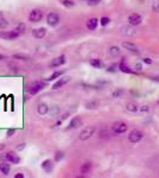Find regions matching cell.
I'll return each instance as SVG.
<instances>
[{
    "label": "cell",
    "instance_id": "cell-12",
    "mask_svg": "<svg viewBox=\"0 0 159 178\" xmlns=\"http://www.w3.org/2000/svg\"><path fill=\"white\" fill-rule=\"evenodd\" d=\"M81 125H82V120H81V118H78V117H75V118L71 119V121L69 122V125H68V129L78 128Z\"/></svg>",
    "mask_w": 159,
    "mask_h": 178
},
{
    "label": "cell",
    "instance_id": "cell-17",
    "mask_svg": "<svg viewBox=\"0 0 159 178\" xmlns=\"http://www.w3.org/2000/svg\"><path fill=\"white\" fill-rule=\"evenodd\" d=\"M10 170H11V165H10V163L7 162H2V163H0V172L2 174V175H5V176H7L8 174H10Z\"/></svg>",
    "mask_w": 159,
    "mask_h": 178
},
{
    "label": "cell",
    "instance_id": "cell-4",
    "mask_svg": "<svg viewBox=\"0 0 159 178\" xmlns=\"http://www.w3.org/2000/svg\"><path fill=\"white\" fill-rule=\"evenodd\" d=\"M43 19V12L40 10H32L29 14V20L31 23H38Z\"/></svg>",
    "mask_w": 159,
    "mask_h": 178
},
{
    "label": "cell",
    "instance_id": "cell-30",
    "mask_svg": "<svg viewBox=\"0 0 159 178\" xmlns=\"http://www.w3.org/2000/svg\"><path fill=\"white\" fill-rule=\"evenodd\" d=\"M62 74H63V71H55V73H54V74H52V75H51V76H50V77H49L48 80H49V81L56 80V79H57V77H60V76H61Z\"/></svg>",
    "mask_w": 159,
    "mask_h": 178
},
{
    "label": "cell",
    "instance_id": "cell-43",
    "mask_svg": "<svg viewBox=\"0 0 159 178\" xmlns=\"http://www.w3.org/2000/svg\"><path fill=\"white\" fill-rule=\"evenodd\" d=\"M144 62H145V63H147V64H151V63H152V61H151L150 58H145L144 59Z\"/></svg>",
    "mask_w": 159,
    "mask_h": 178
},
{
    "label": "cell",
    "instance_id": "cell-22",
    "mask_svg": "<svg viewBox=\"0 0 159 178\" xmlns=\"http://www.w3.org/2000/svg\"><path fill=\"white\" fill-rule=\"evenodd\" d=\"M12 57L14 59H19V61H29L30 59V56H28L25 54H14Z\"/></svg>",
    "mask_w": 159,
    "mask_h": 178
},
{
    "label": "cell",
    "instance_id": "cell-1",
    "mask_svg": "<svg viewBox=\"0 0 159 178\" xmlns=\"http://www.w3.org/2000/svg\"><path fill=\"white\" fill-rule=\"evenodd\" d=\"M18 37H20V34L18 33V31L16 29L12 31H0V39L13 40V39H17Z\"/></svg>",
    "mask_w": 159,
    "mask_h": 178
},
{
    "label": "cell",
    "instance_id": "cell-16",
    "mask_svg": "<svg viewBox=\"0 0 159 178\" xmlns=\"http://www.w3.org/2000/svg\"><path fill=\"white\" fill-rule=\"evenodd\" d=\"M49 111H50V108H49V106H48L46 103H39V105L37 106V112H38V114H40V115L48 114Z\"/></svg>",
    "mask_w": 159,
    "mask_h": 178
},
{
    "label": "cell",
    "instance_id": "cell-35",
    "mask_svg": "<svg viewBox=\"0 0 159 178\" xmlns=\"http://www.w3.org/2000/svg\"><path fill=\"white\" fill-rule=\"evenodd\" d=\"M14 133H16V129L14 128H10V129H7L6 135H7V138H11V137H13Z\"/></svg>",
    "mask_w": 159,
    "mask_h": 178
},
{
    "label": "cell",
    "instance_id": "cell-39",
    "mask_svg": "<svg viewBox=\"0 0 159 178\" xmlns=\"http://www.w3.org/2000/svg\"><path fill=\"white\" fill-rule=\"evenodd\" d=\"M24 147H25V144H20V145L17 146V151H22Z\"/></svg>",
    "mask_w": 159,
    "mask_h": 178
},
{
    "label": "cell",
    "instance_id": "cell-3",
    "mask_svg": "<svg viewBox=\"0 0 159 178\" xmlns=\"http://www.w3.org/2000/svg\"><path fill=\"white\" fill-rule=\"evenodd\" d=\"M46 23H48V25H50L52 28L57 26L58 23H60V16L56 12H50L48 14V17H46Z\"/></svg>",
    "mask_w": 159,
    "mask_h": 178
},
{
    "label": "cell",
    "instance_id": "cell-34",
    "mask_svg": "<svg viewBox=\"0 0 159 178\" xmlns=\"http://www.w3.org/2000/svg\"><path fill=\"white\" fill-rule=\"evenodd\" d=\"M100 22H101V25H102V26H106L107 24H109V22H110V20H109V18L103 17V18H101V20H100Z\"/></svg>",
    "mask_w": 159,
    "mask_h": 178
},
{
    "label": "cell",
    "instance_id": "cell-33",
    "mask_svg": "<svg viewBox=\"0 0 159 178\" xmlns=\"http://www.w3.org/2000/svg\"><path fill=\"white\" fill-rule=\"evenodd\" d=\"M152 8H153V11H155V12H158L159 13V0H155V1H153Z\"/></svg>",
    "mask_w": 159,
    "mask_h": 178
},
{
    "label": "cell",
    "instance_id": "cell-32",
    "mask_svg": "<svg viewBox=\"0 0 159 178\" xmlns=\"http://www.w3.org/2000/svg\"><path fill=\"white\" fill-rule=\"evenodd\" d=\"M86 107L88 109H94L97 107V102H88V103H86Z\"/></svg>",
    "mask_w": 159,
    "mask_h": 178
},
{
    "label": "cell",
    "instance_id": "cell-31",
    "mask_svg": "<svg viewBox=\"0 0 159 178\" xmlns=\"http://www.w3.org/2000/svg\"><path fill=\"white\" fill-rule=\"evenodd\" d=\"M63 158H64L63 152H56V154H55V160L56 162H61Z\"/></svg>",
    "mask_w": 159,
    "mask_h": 178
},
{
    "label": "cell",
    "instance_id": "cell-14",
    "mask_svg": "<svg viewBox=\"0 0 159 178\" xmlns=\"http://www.w3.org/2000/svg\"><path fill=\"white\" fill-rule=\"evenodd\" d=\"M70 82V77H62V79H60L54 86H52V89H55V90H57V89L62 88L63 86H65L66 83H69Z\"/></svg>",
    "mask_w": 159,
    "mask_h": 178
},
{
    "label": "cell",
    "instance_id": "cell-44",
    "mask_svg": "<svg viewBox=\"0 0 159 178\" xmlns=\"http://www.w3.org/2000/svg\"><path fill=\"white\" fill-rule=\"evenodd\" d=\"M4 148H5V145L4 144H0V151H2Z\"/></svg>",
    "mask_w": 159,
    "mask_h": 178
},
{
    "label": "cell",
    "instance_id": "cell-10",
    "mask_svg": "<svg viewBox=\"0 0 159 178\" xmlns=\"http://www.w3.org/2000/svg\"><path fill=\"white\" fill-rule=\"evenodd\" d=\"M65 61H66V59H65V56H64V55H61V56L54 58L51 62H50V67H51V68L61 67V65H63L64 63H65Z\"/></svg>",
    "mask_w": 159,
    "mask_h": 178
},
{
    "label": "cell",
    "instance_id": "cell-8",
    "mask_svg": "<svg viewBox=\"0 0 159 178\" xmlns=\"http://www.w3.org/2000/svg\"><path fill=\"white\" fill-rule=\"evenodd\" d=\"M141 139H143V133H141L140 131H137V129L132 131V132L129 133V135H128V140H129L131 143H138V141H140Z\"/></svg>",
    "mask_w": 159,
    "mask_h": 178
},
{
    "label": "cell",
    "instance_id": "cell-29",
    "mask_svg": "<svg viewBox=\"0 0 159 178\" xmlns=\"http://www.w3.org/2000/svg\"><path fill=\"white\" fill-rule=\"evenodd\" d=\"M124 94H125V90H122V89H119V90H115V91L113 93V97L118 99V97H121V96H124Z\"/></svg>",
    "mask_w": 159,
    "mask_h": 178
},
{
    "label": "cell",
    "instance_id": "cell-37",
    "mask_svg": "<svg viewBox=\"0 0 159 178\" xmlns=\"http://www.w3.org/2000/svg\"><path fill=\"white\" fill-rule=\"evenodd\" d=\"M58 112H60V108H58L57 106H54V107H52V111H51V114H52V115H56V113L58 114Z\"/></svg>",
    "mask_w": 159,
    "mask_h": 178
},
{
    "label": "cell",
    "instance_id": "cell-38",
    "mask_svg": "<svg viewBox=\"0 0 159 178\" xmlns=\"http://www.w3.org/2000/svg\"><path fill=\"white\" fill-rule=\"evenodd\" d=\"M135 69H137L138 71H140V70L143 69V67H141V64H140V63H137V64H135Z\"/></svg>",
    "mask_w": 159,
    "mask_h": 178
},
{
    "label": "cell",
    "instance_id": "cell-19",
    "mask_svg": "<svg viewBox=\"0 0 159 178\" xmlns=\"http://www.w3.org/2000/svg\"><path fill=\"white\" fill-rule=\"evenodd\" d=\"M10 25V23L7 22V19L5 18L4 13L0 12V30H4V29H7Z\"/></svg>",
    "mask_w": 159,
    "mask_h": 178
},
{
    "label": "cell",
    "instance_id": "cell-24",
    "mask_svg": "<svg viewBox=\"0 0 159 178\" xmlns=\"http://www.w3.org/2000/svg\"><path fill=\"white\" fill-rule=\"evenodd\" d=\"M108 52H109L110 56H118L120 54V49L118 46H110L109 50H108Z\"/></svg>",
    "mask_w": 159,
    "mask_h": 178
},
{
    "label": "cell",
    "instance_id": "cell-40",
    "mask_svg": "<svg viewBox=\"0 0 159 178\" xmlns=\"http://www.w3.org/2000/svg\"><path fill=\"white\" fill-rule=\"evenodd\" d=\"M14 178H24V175H23V174H17V175L14 176Z\"/></svg>",
    "mask_w": 159,
    "mask_h": 178
},
{
    "label": "cell",
    "instance_id": "cell-28",
    "mask_svg": "<svg viewBox=\"0 0 159 178\" xmlns=\"http://www.w3.org/2000/svg\"><path fill=\"white\" fill-rule=\"evenodd\" d=\"M16 30H17V31H18V33L22 36V34H24V33H25V31H26V25H25V24H23V23H20V24L16 28Z\"/></svg>",
    "mask_w": 159,
    "mask_h": 178
},
{
    "label": "cell",
    "instance_id": "cell-5",
    "mask_svg": "<svg viewBox=\"0 0 159 178\" xmlns=\"http://www.w3.org/2000/svg\"><path fill=\"white\" fill-rule=\"evenodd\" d=\"M127 123H125V122H115L113 125V127H112V129H113V132L115 134H122V133H125L127 131Z\"/></svg>",
    "mask_w": 159,
    "mask_h": 178
},
{
    "label": "cell",
    "instance_id": "cell-26",
    "mask_svg": "<svg viewBox=\"0 0 159 178\" xmlns=\"http://www.w3.org/2000/svg\"><path fill=\"white\" fill-rule=\"evenodd\" d=\"M90 64H92L94 68H97V69H100V68L103 67V63H102L100 59H96V58L92 59V61H90Z\"/></svg>",
    "mask_w": 159,
    "mask_h": 178
},
{
    "label": "cell",
    "instance_id": "cell-36",
    "mask_svg": "<svg viewBox=\"0 0 159 178\" xmlns=\"http://www.w3.org/2000/svg\"><path fill=\"white\" fill-rule=\"evenodd\" d=\"M87 2L90 6H95V5H99L101 2V0H87Z\"/></svg>",
    "mask_w": 159,
    "mask_h": 178
},
{
    "label": "cell",
    "instance_id": "cell-23",
    "mask_svg": "<svg viewBox=\"0 0 159 178\" xmlns=\"http://www.w3.org/2000/svg\"><path fill=\"white\" fill-rule=\"evenodd\" d=\"M119 69H120L121 71H124V73H127V74H132V73H133V70H132L129 67L125 65V63H124V62H121V63H120Z\"/></svg>",
    "mask_w": 159,
    "mask_h": 178
},
{
    "label": "cell",
    "instance_id": "cell-6",
    "mask_svg": "<svg viewBox=\"0 0 159 178\" xmlns=\"http://www.w3.org/2000/svg\"><path fill=\"white\" fill-rule=\"evenodd\" d=\"M94 132H95V127H93V126L86 127V128L80 133V139H81V140H87V139H89V138L94 134Z\"/></svg>",
    "mask_w": 159,
    "mask_h": 178
},
{
    "label": "cell",
    "instance_id": "cell-15",
    "mask_svg": "<svg viewBox=\"0 0 159 178\" xmlns=\"http://www.w3.org/2000/svg\"><path fill=\"white\" fill-rule=\"evenodd\" d=\"M122 48L128 50V51H131V52H137V54L139 52L138 46L135 44H133V43H129V42H124L122 43Z\"/></svg>",
    "mask_w": 159,
    "mask_h": 178
},
{
    "label": "cell",
    "instance_id": "cell-25",
    "mask_svg": "<svg viewBox=\"0 0 159 178\" xmlns=\"http://www.w3.org/2000/svg\"><path fill=\"white\" fill-rule=\"evenodd\" d=\"M60 2L63 5L64 7H66V8H70V7L75 6V2H74V0H60Z\"/></svg>",
    "mask_w": 159,
    "mask_h": 178
},
{
    "label": "cell",
    "instance_id": "cell-7",
    "mask_svg": "<svg viewBox=\"0 0 159 178\" xmlns=\"http://www.w3.org/2000/svg\"><path fill=\"white\" fill-rule=\"evenodd\" d=\"M5 159L10 163V164H19L20 163V158H19V156L18 154H16L14 152H7L6 154H5Z\"/></svg>",
    "mask_w": 159,
    "mask_h": 178
},
{
    "label": "cell",
    "instance_id": "cell-18",
    "mask_svg": "<svg viewBox=\"0 0 159 178\" xmlns=\"http://www.w3.org/2000/svg\"><path fill=\"white\" fill-rule=\"evenodd\" d=\"M121 34H125V36H134L135 34V32H134V30L132 28V25H125V26H122L121 28Z\"/></svg>",
    "mask_w": 159,
    "mask_h": 178
},
{
    "label": "cell",
    "instance_id": "cell-21",
    "mask_svg": "<svg viewBox=\"0 0 159 178\" xmlns=\"http://www.w3.org/2000/svg\"><path fill=\"white\" fill-rule=\"evenodd\" d=\"M90 170H92V164H90V163H84V164L81 166V174H82V175L89 174Z\"/></svg>",
    "mask_w": 159,
    "mask_h": 178
},
{
    "label": "cell",
    "instance_id": "cell-13",
    "mask_svg": "<svg viewBox=\"0 0 159 178\" xmlns=\"http://www.w3.org/2000/svg\"><path fill=\"white\" fill-rule=\"evenodd\" d=\"M42 169H43L46 174H50V172L54 170V163H52V160H50V159L44 160V162L42 163Z\"/></svg>",
    "mask_w": 159,
    "mask_h": 178
},
{
    "label": "cell",
    "instance_id": "cell-2",
    "mask_svg": "<svg viewBox=\"0 0 159 178\" xmlns=\"http://www.w3.org/2000/svg\"><path fill=\"white\" fill-rule=\"evenodd\" d=\"M46 87V83L45 82H33L31 83L30 86H29V94H31V95H36V94H38L42 89H44Z\"/></svg>",
    "mask_w": 159,
    "mask_h": 178
},
{
    "label": "cell",
    "instance_id": "cell-20",
    "mask_svg": "<svg viewBox=\"0 0 159 178\" xmlns=\"http://www.w3.org/2000/svg\"><path fill=\"white\" fill-rule=\"evenodd\" d=\"M99 24V20L96 18H90L88 22H87V28L89 30H95L96 26Z\"/></svg>",
    "mask_w": 159,
    "mask_h": 178
},
{
    "label": "cell",
    "instance_id": "cell-27",
    "mask_svg": "<svg viewBox=\"0 0 159 178\" xmlns=\"http://www.w3.org/2000/svg\"><path fill=\"white\" fill-rule=\"evenodd\" d=\"M126 109L129 111V112H137L138 109H139V107L135 105V103H132V102H129L126 105Z\"/></svg>",
    "mask_w": 159,
    "mask_h": 178
},
{
    "label": "cell",
    "instance_id": "cell-42",
    "mask_svg": "<svg viewBox=\"0 0 159 178\" xmlns=\"http://www.w3.org/2000/svg\"><path fill=\"white\" fill-rule=\"evenodd\" d=\"M141 111H143V112H147V111H149V107H147V106H143Z\"/></svg>",
    "mask_w": 159,
    "mask_h": 178
},
{
    "label": "cell",
    "instance_id": "cell-11",
    "mask_svg": "<svg viewBox=\"0 0 159 178\" xmlns=\"http://www.w3.org/2000/svg\"><path fill=\"white\" fill-rule=\"evenodd\" d=\"M45 34H46V29L45 28H38V29H34L32 31V36L36 39H42L43 37H45Z\"/></svg>",
    "mask_w": 159,
    "mask_h": 178
},
{
    "label": "cell",
    "instance_id": "cell-41",
    "mask_svg": "<svg viewBox=\"0 0 159 178\" xmlns=\"http://www.w3.org/2000/svg\"><path fill=\"white\" fill-rule=\"evenodd\" d=\"M5 59H7V57H6L5 55H2V54H0V61H5Z\"/></svg>",
    "mask_w": 159,
    "mask_h": 178
},
{
    "label": "cell",
    "instance_id": "cell-9",
    "mask_svg": "<svg viewBox=\"0 0 159 178\" xmlns=\"http://www.w3.org/2000/svg\"><path fill=\"white\" fill-rule=\"evenodd\" d=\"M141 22H143V18H141V16L138 14V13H133V14H131V16L128 17V23H129V25H132V26H137V25H139Z\"/></svg>",
    "mask_w": 159,
    "mask_h": 178
}]
</instances>
